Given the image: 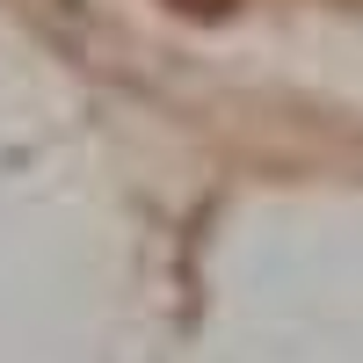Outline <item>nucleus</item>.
Here are the masks:
<instances>
[{"instance_id": "obj_1", "label": "nucleus", "mask_w": 363, "mask_h": 363, "mask_svg": "<svg viewBox=\"0 0 363 363\" xmlns=\"http://www.w3.org/2000/svg\"><path fill=\"white\" fill-rule=\"evenodd\" d=\"M167 15H182V22H225V15H240V0H167Z\"/></svg>"}]
</instances>
